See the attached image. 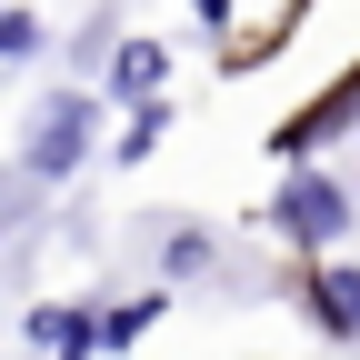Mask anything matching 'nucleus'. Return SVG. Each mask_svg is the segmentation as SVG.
<instances>
[{"label":"nucleus","mask_w":360,"mask_h":360,"mask_svg":"<svg viewBox=\"0 0 360 360\" xmlns=\"http://www.w3.org/2000/svg\"><path fill=\"white\" fill-rule=\"evenodd\" d=\"M80 160H90V101L80 90H51V101L30 110V170L40 180H70Z\"/></svg>","instance_id":"obj_1"},{"label":"nucleus","mask_w":360,"mask_h":360,"mask_svg":"<svg viewBox=\"0 0 360 360\" xmlns=\"http://www.w3.org/2000/svg\"><path fill=\"white\" fill-rule=\"evenodd\" d=\"M340 191H330V180H290V191H281V231L290 240H310V250H321V240H340Z\"/></svg>","instance_id":"obj_2"},{"label":"nucleus","mask_w":360,"mask_h":360,"mask_svg":"<svg viewBox=\"0 0 360 360\" xmlns=\"http://www.w3.org/2000/svg\"><path fill=\"white\" fill-rule=\"evenodd\" d=\"M160 70H170V60L150 51V40H130V51L110 60V90H120V101H150V90H160Z\"/></svg>","instance_id":"obj_3"},{"label":"nucleus","mask_w":360,"mask_h":360,"mask_svg":"<svg viewBox=\"0 0 360 360\" xmlns=\"http://www.w3.org/2000/svg\"><path fill=\"white\" fill-rule=\"evenodd\" d=\"M321 321L330 330H360V270H330V281H321Z\"/></svg>","instance_id":"obj_4"},{"label":"nucleus","mask_w":360,"mask_h":360,"mask_svg":"<svg viewBox=\"0 0 360 360\" xmlns=\"http://www.w3.org/2000/svg\"><path fill=\"white\" fill-rule=\"evenodd\" d=\"M150 141H160V101H150L141 120H130V141H120V160H150Z\"/></svg>","instance_id":"obj_5"},{"label":"nucleus","mask_w":360,"mask_h":360,"mask_svg":"<svg viewBox=\"0 0 360 360\" xmlns=\"http://www.w3.org/2000/svg\"><path fill=\"white\" fill-rule=\"evenodd\" d=\"M30 40H40V20H30V11H0V51H30Z\"/></svg>","instance_id":"obj_6"}]
</instances>
